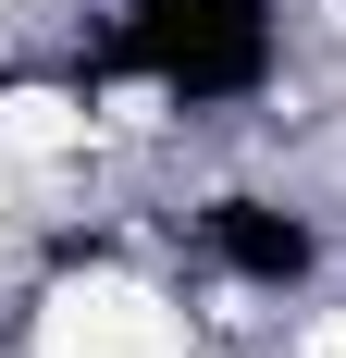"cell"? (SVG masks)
Returning <instances> with one entry per match:
<instances>
[{
  "label": "cell",
  "mask_w": 346,
  "mask_h": 358,
  "mask_svg": "<svg viewBox=\"0 0 346 358\" xmlns=\"http://www.w3.org/2000/svg\"><path fill=\"white\" fill-rule=\"evenodd\" d=\"M297 358H346V322H310V346H297Z\"/></svg>",
  "instance_id": "obj_3"
},
{
  "label": "cell",
  "mask_w": 346,
  "mask_h": 358,
  "mask_svg": "<svg viewBox=\"0 0 346 358\" xmlns=\"http://www.w3.org/2000/svg\"><path fill=\"white\" fill-rule=\"evenodd\" d=\"M37 358H186V322L124 272H74L37 309Z\"/></svg>",
  "instance_id": "obj_1"
},
{
  "label": "cell",
  "mask_w": 346,
  "mask_h": 358,
  "mask_svg": "<svg viewBox=\"0 0 346 358\" xmlns=\"http://www.w3.org/2000/svg\"><path fill=\"white\" fill-rule=\"evenodd\" d=\"M74 136H87V99H62V87H13L0 99V148L13 161H62Z\"/></svg>",
  "instance_id": "obj_2"
}]
</instances>
